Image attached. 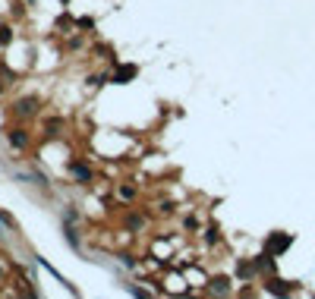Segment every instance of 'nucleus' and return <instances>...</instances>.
<instances>
[{"label": "nucleus", "instance_id": "1", "mask_svg": "<svg viewBox=\"0 0 315 299\" xmlns=\"http://www.w3.org/2000/svg\"><path fill=\"white\" fill-rule=\"evenodd\" d=\"M135 76H139V66H133V63H126V66H120V70L114 73V82L117 85H126V82H133Z\"/></svg>", "mask_w": 315, "mask_h": 299}, {"label": "nucleus", "instance_id": "7", "mask_svg": "<svg viewBox=\"0 0 315 299\" xmlns=\"http://www.w3.org/2000/svg\"><path fill=\"white\" fill-rule=\"evenodd\" d=\"M70 173H76L79 179H89V176H91V173H89V170H85L82 164H70Z\"/></svg>", "mask_w": 315, "mask_h": 299}, {"label": "nucleus", "instance_id": "3", "mask_svg": "<svg viewBox=\"0 0 315 299\" xmlns=\"http://www.w3.org/2000/svg\"><path fill=\"white\" fill-rule=\"evenodd\" d=\"M35 104H38L35 98H22V101H16V114H22V117L35 114Z\"/></svg>", "mask_w": 315, "mask_h": 299}, {"label": "nucleus", "instance_id": "6", "mask_svg": "<svg viewBox=\"0 0 315 299\" xmlns=\"http://www.w3.org/2000/svg\"><path fill=\"white\" fill-rule=\"evenodd\" d=\"M211 290L215 293H227V277H215L211 280Z\"/></svg>", "mask_w": 315, "mask_h": 299}, {"label": "nucleus", "instance_id": "9", "mask_svg": "<svg viewBox=\"0 0 315 299\" xmlns=\"http://www.w3.org/2000/svg\"><path fill=\"white\" fill-rule=\"evenodd\" d=\"M63 3H66V0H63Z\"/></svg>", "mask_w": 315, "mask_h": 299}, {"label": "nucleus", "instance_id": "2", "mask_svg": "<svg viewBox=\"0 0 315 299\" xmlns=\"http://www.w3.org/2000/svg\"><path fill=\"white\" fill-rule=\"evenodd\" d=\"M290 246V236H268V255H277Z\"/></svg>", "mask_w": 315, "mask_h": 299}, {"label": "nucleus", "instance_id": "5", "mask_svg": "<svg viewBox=\"0 0 315 299\" xmlns=\"http://www.w3.org/2000/svg\"><path fill=\"white\" fill-rule=\"evenodd\" d=\"M10 142L16 145V148H19V145H25L29 139H25V132H22V129H13V132H10Z\"/></svg>", "mask_w": 315, "mask_h": 299}, {"label": "nucleus", "instance_id": "4", "mask_svg": "<svg viewBox=\"0 0 315 299\" xmlns=\"http://www.w3.org/2000/svg\"><path fill=\"white\" fill-rule=\"evenodd\" d=\"M268 290L271 293H290V287H287L284 280H268Z\"/></svg>", "mask_w": 315, "mask_h": 299}, {"label": "nucleus", "instance_id": "8", "mask_svg": "<svg viewBox=\"0 0 315 299\" xmlns=\"http://www.w3.org/2000/svg\"><path fill=\"white\" fill-rule=\"evenodd\" d=\"M79 25H82V29H91V25H95V19H91V16H82Z\"/></svg>", "mask_w": 315, "mask_h": 299}]
</instances>
